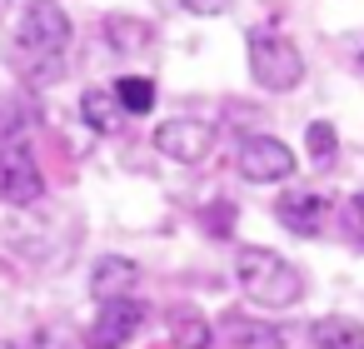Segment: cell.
I'll return each mask as SVG.
<instances>
[{
    "instance_id": "obj_1",
    "label": "cell",
    "mask_w": 364,
    "mask_h": 349,
    "mask_svg": "<svg viewBox=\"0 0 364 349\" xmlns=\"http://www.w3.org/2000/svg\"><path fill=\"white\" fill-rule=\"evenodd\" d=\"M235 284L259 309H294L304 299V274L264 245H250V249L235 254Z\"/></svg>"
},
{
    "instance_id": "obj_2",
    "label": "cell",
    "mask_w": 364,
    "mask_h": 349,
    "mask_svg": "<svg viewBox=\"0 0 364 349\" xmlns=\"http://www.w3.org/2000/svg\"><path fill=\"white\" fill-rule=\"evenodd\" d=\"M245 60H250V80H255L259 90L284 95V90H294V85L304 80V55H299V45H294L284 31H274V26L250 31Z\"/></svg>"
},
{
    "instance_id": "obj_3",
    "label": "cell",
    "mask_w": 364,
    "mask_h": 349,
    "mask_svg": "<svg viewBox=\"0 0 364 349\" xmlns=\"http://www.w3.org/2000/svg\"><path fill=\"white\" fill-rule=\"evenodd\" d=\"M70 16L60 0H26L16 26V60H65Z\"/></svg>"
},
{
    "instance_id": "obj_4",
    "label": "cell",
    "mask_w": 364,
    "mask_h": 349,
    "mask_svg": "<svg viewBox=\"0 0 364 349\" xmlns=\"http://www.w3.org/2000/svg\"><path fill=\"white\" fill-rule=\"evenodd\" d=\"M41 195H46V175H41L31 145L6 135L0 140V200L6 205H36Z\"/></svg>"
},
{
    "instance_id": "obj_5",
    "label": "cell",
    "mask_w": 364,
    "mask_h": 349,
    "mask_svg": "<svg viewBox=\"0 0 364 349\" xmlns=\"http://www.w3.org/2000/svg\"><path fill=\"white\" fill-rule=\"evenodd\" d=\"M240 175L250 185H279V180H294V150L274 135H245L240 140Z\"/></svg>"
},
{
    "instance_id": "obj_6",
    "label": "cell",
    "mask_w": 364,
    "mask_h": 349,
    "mask_svg": "<svg viewBox=\"0 0 364 349\" xmlns=\"http://www.w3.org/2000/svg\"><path fill=\"white\" fill-rule=\"evenodd\" d=\"M155 150L175 165H200L215 150V125L200 120V115H175L155 130Z\"/></svg>"
},
{
    "instance_id": "obj_7",
    "label": "cell",
    "mask_w": 364,
    "mask_h": 349,
    "mask_svg": "<svg viewBox=\"0 0 364 349\" xmlns=\"http://www.w3.org/2000/svg\"><path fill=\"white\" fill-rule=\"evenodd\" d=\"M274 215H279V225H284L289 235L314 240V235H324V225H329V200H324L319 190L289 185V190L274 200Z\"/></svg>"
},
{
    "instance_id": "obj_8",
    "label": "cell",
    "mask_w": 364,
    "mask_h": 349,
    "mask_svg": "<svg viewBox=\"0 0 364 349\" xmlns=\"http://www.w3.org/2000/svg\"><path fill=\"white\" fill-rule=\"evenodd\" d=\"M140 324H145V304L135 294L110 299V304H100V314L90 324V349H120L140 334Z\"/></svg>"
},
{
    "instance_id": "obj_9",
    "label": "cell",
    "mask_w": 364,
    "mask_h": 349,
    "mask_svg": "<svg viewBox=\"0 0 364 349\" xmlns=\"http://www.w3.org/2000/svg\"><path fill=\"white\" fill-rule=\"evenodd\" d=\"M135 279H140L135 259L105 254V259H95V269H90V294H95L100 304H110V299H125V294L135 289Z\"/></svg>"
},
{
    "instance_id": "obj_10",
    "label": "cell",
    "mask_w": 364,
    "mask_h": 349,
    "mask_svg": "<svg viewBox=\"0 0 364 349\" xmlns=\"http://www.w3.org/2000/svg\"><path fill=\"white\" fill-rule=\"evenodd\" d=\"M309 349H364V324L344 314H324L309 324Z\"/></svg>"
},
{
    "instance_id": "obj_11",
    "label": "cell",
    "mask_w": 364,
    "mask_h": 349,
    "mask_svg": "<svg viewBox=\"0 0 364 349\" xmlns=\"http://www.w3.org/2000/svg\"><path fill=\"white\" fill-rule=\"evenodd\" d=\"M80 120H85L95 135H115V130H120V120H125V110L115 105V95H110V90H95V85H90V90L80 95Z\"/></svg>"
},
{
    "instance_id": "obj_12",
    "label": "cell",
    "mask_w": 364,
    "mask_h": 349,
    "mask_svg": "<svg viewBox=\"0 0 364 349\" xmlns=\"http://www.w3.org/2000/svg\"><path fill=\"white\" fill-rule=\"evenodd\" d=\"M105 41H110L120 55H130V50H145V45H150V26L115 11V16H105Z\"/></svg>"
},
{
    "instance_id": "obj_13",
    "label": "cell",
    "mask_w": 364,
    "mask_h": 349,
    "mask_svg": "<svg viewBox=\"0 0 364 349\" xmlns=\"http://www.w3.org/2000/svg\"><path fill=\"white\" fill-rule=\"evenodd\" d=\"M110 95L125 115H150L155 110V80H145V75H120Z\"/></svg>"
},
{
    "instance_id": "obj_14",
    "label": "cell",
    "mask_w": 364,
    "mask_h": 349,
    "mask_svg": "<svg viewBox=\"0 0 364 349\" xmlns=\"http://www.w3.org/2000/svg\"><path fill=\"white\" fill-rule=\"evenodd\" d=\"M210 339H215V334H210V324H205L200 314H180V319H175V344H180V349H210Z\"/></svg>"
},
{
    "instance_id": "obj_15",
    "label": "cell",
    "mask_w": 364,
    "mask_h": 349,
    "mask_svg": "<svg viewBox=\"0 0 364 349\" xmlns=\"http://www.w3.org/2000/svg\"><path fill=\"white\" fill-rule=\"evenodd\" d=\"M304 140H309V155L324 165V160H334V150H339V135H334V125L329 120H314L309 130H304Z\"/></svg>"
},
{
    "instance_id": "obj_16",
    "label": "cell",
    "mask_w": 364,
    "mask_h": 349,
    "mask_svg": "<svg viewBox=\"0 0 364 349\" xmlns=\"http://www.w3.org/2000/svg\"><path fill=\"white\" fill-rule=\"evenodd\" d=\"M200 220H205V230H210L215 240H230V235H235V205H230V200L205 205V215H200Z\"/></svg>"
},
{
    "instance_id": "obj_17",
    "label": "cell",
    "mask_w": 364,
    "mask_h": 349,
    "mask_svg": "<svg viewBox=\"0 0 364 349\" xmlns=\"http://www.w3.org/2000/svg\"><path fill=\"white\" fill-rule=\"evenodd\" d=\"M180 6H185L190 16H225L230 0H180Z\"/></svg>"
},
{
    "instance_id": "obj_18",
    "label": "cell",
    "mask_w": 364,
    "mask_h": 349,
    "mask_svg": "<svg viewBox=\"0 0 364 349\" xmlns=\"http://www.w3.org/2000/svg\"><path fill=\"white\" fill-rule=\"evenodd\" d=\"M349 225H354V230L364 235V190H359V195L349 200Z\"/></svg>"
},
{
    "instance_id": "obj_19",
    "label": "cell",
    "mask_w": 364,
    "mask_h": 349,
    "mask_svg": "<svg viewBox=\"0 0 364 349\" xmlns=\"http://www.w3.org/2000/svg\"><path fill=\"white\" fill-rule=\"evenodd\" d=\"M359 70H364V55H359Z\"/></svg>"
}]
</instances>
